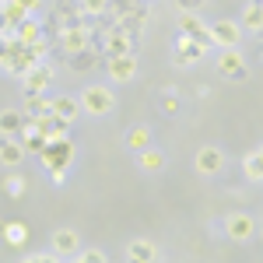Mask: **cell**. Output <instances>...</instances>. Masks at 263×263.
I'll return each instance as SVG.
<instances>
[{
    "mask_svg": "<svg viewBox=\"0 0 263 263\" xmlns=\"http://www.w3.org/2000/svg\"><path fill=\"white\" fill-rule=\"evenodd\" d=\"M21 158H25V144L21 141H0V162L7 168H18Z\"/></svg>",
    "mask_w": 263,
    "mask_h": 263,
    "instance_id": "5bb4252c",
    "label": "cell"
},
{
    "mask_svg": "<svg viewBox=\"0 0 263 263\" xmlns=\"http://www.w3.org/2000/svg\"><path fill=\"white\" fill-rule=\"evenodd\" d=\"M74 263H78V260H74Z\"/></svg>",
    "mask_w": 263,
    "mask_h": 263,
    "instance_id": "ab89813d",
    "label": "cell"
},
{
    "mask_svg": "<svg viewBox=\"0 0 263 263\" xmlns=\"http://www.w3.org/2000/svg\"><path fill=\"white\" fill-rule=\"evenodd\" d=\"M126 144H130V147H134V151H144V147H147V144H151V134H147V130H144V126H134V130H130V134H126Z\"/></svg>",
    "mask_w": 263,
    "mask_h": 263,
    "instance_id": "44dd1931",
    "label": "cell"
},
{
    "mask_svg": "<svg viewBox=\"0 0 263 263\" xmlns=\"http://www.w3.org/2000/svg\"><path fill=\"white\" fill-rule=\"evenodd\" d=\"M78 4H81L84 14H102V11L109 7V0H78Z\"/></svg>",
    "mask_w": 263,
    "mask_h": 263,
    "instance_id": "83f0119b",
    "label": "cell"
},
{
    "mask_svg": "<svg viewBox=\"0 0 263 263\" xmlns=\"http://www.w3.org/2000/svg\"><path fill=\"white\" fill-rule=\"evenodd\" d=\"M134 7H137V0H109V11H116V14H130V11H134Z\"/></svg>",
    "mask_w": 263,
    "mask_h": 263,
    "instance_id": "f1b7e54d",
    "label": "cell"
},
{
    "mask_svg": "<svg viewBox=\"0 0 263 263\" xmlns=\"http://www.w3.org/2000/svg\"><path fill=\"white\" fill-rule=\"evenodd\" d=\"M134 46H137V35H126L123 28H109L105 32V49H102V57H126V53H134Z\"/></svg>",
    "mask_w": 263,
    "mask_h": 263,
    "instance_id": "3957f363",
    "label": "cell"
},
{
    "mask_svg": "<svg viewBox=\"0 0 263 263\" xmlns=\"http://www.w3.org/2000/svg\"><path fill=\"white\" fill-rule=\"evenodd\" d=\"M11 39L21 42V46H32V42H39V39H42V25H39V21H28V18H25L18 28L11 32Z\"/></svg>",
    "mask_w": 263,
    "mask_h": 263,
    "instance_id": "4fadbf2b",
    "label": "cell"
},
{
    "mask_svg": "<svg viewBox=\"0 0 263 263\" xmlns=\"http://www.w3.org/2000/svg\"><path fill=\"white\" fill-rule=\"evenodd\" d=\"M11 4H18L21 11H25V14H28V11H35V7H39V0H11Z\"/></svg>",
    "mask_w": 263,
    "mask_h": 263,
    "instance_id": "836d02e7",
    "label": "cell"
},
{
    "mask_svg": "<svg viewBox=\"0 0 263 263\" xmlns=\"http://www.w3.org/2000/svg\"><path fill=\"white\" fill-rule=\"evenodd\" d=\"M158 260V249L151 242H144V239H134V242L126 246V263H155Z\"/></svg>",
    "mask_w": 263,
    "mask_h": 263,
    "instance_id": "8fae6325",
    "label": "cell"
},
{
    "mask_svg": "<svg viewBox=\"0 0 263 263\" xmlns=\"http://www.w3.org/2000/svg\"><path fill=\"white\" fill-rule=\"evenodd\" d=\"M162 109L168 112V116H172V112H179V99H176V95H162Z\"/></svg>",
    "mask_w": 263,
    "mask_h": 263,
    "instance_id": "d6a6232c",
    "label": "cell"
},
{
    "mask_svg": "<svg viewBox=\"0 0 263 263\" xmlns=\"http://www.w3.org/2000/svg\"><path fill=\"white\" fill-rule=\"evenodd\" d=\"M21 144H25V151H35V155H42V147H46L49 141H46L42 134H35V130H32V134H25V141H21Z\"/></svg>",
    "mask_w": 263,
    "mask_h": 263,
    "instance_id": "484cf974",
    "label": "cell"
},
{
    "mask_svg": "<svg viewBox=\"0 0 263 263\" xmlns=\"http://www.w3.org/2000/svg\"><path fill=\"white\" fill-rule=\"evenodd\" d=\"M4 239L11 246H21L25 239H28V224L25 221H7V228H4Z\"/></svg>",
    "mask_w": 263,
    "mask_h": 263,
    "instance_id": "d6986e66",
    "label": "cell"
},
{
    "mask_svg": "<svg viewBox=\"0 0 263 263\" xmlns=\"http://www.w3.org/2000/svg\"><path fill=\"white\" fill-rule=\"evenodd\" d=\"M70 155H74V147H70V141H67V137L49 141L46 147H42V162H46V168H67Z\"/></svg>",
    "mask_w": 263,
    "mask_h": 263,
    "instance_id": "277c9868",
    "label": "cell"
},
{
    "mask_svg": "<svg viewBox=\"0 0 263 263\" xmlns=\"http://www.w3.org/2000/svg\"><path fill=\"white\" fill-rule=\"evenodd\" d=\"M53 112H57L60 120L74 123V120H78V112H81V102H78V99H67V95H63V99L53 102Z\"/></svg>",
    "mask_w": 263,
    "mask_h": 263,
    "instance_id": "e0dca14e",
    "label": "cell"
},
{
    "mask_svg": "<svg viewBox=\"0 0 263 263\" xmlns=\"http://www.w3.org/2000/svg\"><path fill=\"white\" fill-rule=\"evenodd\" d=\"M14 46H18V42L11 39V35H0V63H4V67L11 63V53H14Z\"/></svg>",
    "mask_w": 263,
    "mask_h": 263,
    "instance_id": "4316f807",
    "label": "cell"
},
{
    "mask_svg": "<svg viewBox=\"0 0 263 263\" xmlns=\"http://www.w3.org/2000/svg\"><path fill=\"white\" fill-rule=\"evenodd\" d=\"M242 28H253V32H260V28H263V0H253V4L246 7Z\"/></svg>",
    "mask_w": 263,
    "mask_h": 263,
    "instance_id": "ac0fdd59",
    "label": "cell"
},
{
    "mask_svg": "<svg viewBox=\"0 0 263 263\" xmlns=\"http://www.w3.org/2000/svg\"><path fill=\"white\" fill-rule=\"evenodd\" d=\"M4 228H7V221H0V239H4Z\"/></svg>",
    "mask_w": 263,
    "mask_h": 263,
    "instance_id": "8d00e7d4",
    "label": "cell"
},
{
    "mask_svg": "<svg viewBox=\"0 0 263 263\" xmlns=\"http://www.w3.org/2000/svg\"><path fill=\"white\" fill-rule=\"evenodd\" d=\"M49 81H53V67H49V63H35V67L25 74V95H42Z\"/></svg>",
    "mask_w": 263,
    "mask_h": 263,
    "instance_id": "8992f818",
    "label": "cell"
},
{
    "mask_svg": "<svg viewBox=\"0 0 263 263\" xmlns=\"http://www.w3.org/2000/svg\"><path fill=\"white\" fill-rule=\"evenodd\" d=\"M176 4H179V11H182V14H197V11H200L207 0H176Z\"/></svg>",
    "mask_w": 263,
    "mask_h": 263,
    "instance_id": "f546056e",
    "label": "cell"
},
{
    "mask_svg": "<svg viewBox=\"0 0 263 263\" xmlns=\"http://www.w3.org/2000/svg\"><path fill=\"white\" fill-rule=\"evenodd\" d=\"M49 176H53V182H63V176H67V172H63V168H49Z\"/></svg>",
    "mask_w": 263,
    "mask_h": 263,
    "instance_id": "d590c367",
    "label": "cell"
},
{
    "mask_svg": "<svg viewBox=\"0 0 263 263\" xmlns=\"http://www.w3.org/2000/svg\"><path fill=\"white\" fill-rule=\"evenodd\" d=\"M70 67H74V70H91V67H95V53H91V49L74 53V57H70Z\"/></svg>",
    "mask_w": 263,
    "mask_h": 263,
    "instance_id": "603a6c76",
    "label": "cell"
},
{
    "mask_svg": "<svg viewBox=\"0 0 263 263\" xmlns=\"http://www.w3.org/2000/svg\"><path fill=\"white\" fill-rule=\"evenodd\" d=\"M162 155H158V151H147V147H144L141 151V168H147V172H155V168H162Z\"/></svg>",
    "mask_w": 263,
    "mask_h": 263,
    "instance_id": "d4e9b609",
    "label": "cell"
},
{
    "mask_svg": "<svg viewBox=\"0 0 263 263\" xmlns=\"http://www.w3.org/2000/svg\"><path fill=\"white\" fill-rule=\"evenodd\" d=\"M246 176L256 182V179H263V158H260V151L256 155H246Z\"/></svg>",
    "mask_w": 263,
    "mask_h": 263,
    "instance_id": "7402d4cb",
    "label": "cell"
},
{
    "mask_svg": "<svg viewBox=\"0 0 263 263\" xmlns=\"http://www.w3.org/2000/svg\"><path fill=\"white\" fill-rule=\"evenodd\" d=\"M78 263H105V253H99V249H84L81 256H78Z\"/></svg>",
    "mask_w": 263,
    "mask_h": 263,
    "instance_id": "4dcf8cb0",
    "label": "cell"
},
{
    "mask_svg": "<svg viewBox=\"0 0 263 263\" xmlns=\"http://www.w3.org/2000/svg\"><path fill=\"white\" fill-rule=\"evenodd\" d=\"M25 263H32V260H25Z\"/></svg>",
    "mask_w": 263,
    "mask_h": 263,
    "instance_id": "f35d334b",
    "label": "cell"
},
{
    "mask_svg": "<svg viewBox=\"0 0 263 263\" xmlns=\"http://www.w3.org/2000/svg\"><path fill=\"white\" fill-rule=\"evenodd\" d=\"M25 102H28V112H32V116L53 112V99H46V95H25Z\"/></svg>",
    "mask_w": 263,
    "mask_h": 263,
    "instance_id": "ffe728a7",
    "label": "cell"
},
{
    "mask_svg": "<svg viewBox=\"0 0 263 263\" xmlns=\"http://www.w3.org/2000/svg\"><path fill=\"white\" fill-rule=\"evenodd\" d=\"M78 102H81L84 112H91V116H105V112H112V91H109V88H102V84L84 88V95Z\"/></svg>",
    "mask_w": 263,
    "mask_h": 263,
    "instance_id": "6da1fadb",
    "label": "cell"
},
{
    "mask_svg": "<svg viewBox=\"0 0 263 263\" xmlns=\"http://www.w3.org/2000/svg\"><path fill=\"white\" fill-rule=\"evenodd\" d=\"M224 232H228L232 239L246 242V239H253V218H249V214H232V218L224 221Z\"/></svg>",
    "mask_w": 263,
    "mask_h": 263,
    "instance_id": "7c38bea8",
    "label": "cell"
},
{
    "mask_svg": "<svg viewBox=\"0 0 263 263\" xmlns=\"http://www.w3.org/2000/svg\"><path fill=\"white\" fill-rule=\"evenodd\" d=\"M60 49L67 53V57H74V53L88 49V28H84V25H74V28H60Z\"/></svg>",
    "mask_w": 263,
    "mask_h": 263,
    "instance_id": "5b68a950",
    "label": "cell"
},
{
    "mask_svg": "<svg viewBox=\"0 0 263 263\" xmlns=\"http://www.w3.org/2000/svg\"><path fill=\"white\" fill-rule=\"evenodd\" d=\"M53 249L67 256V253H78V232H70V228H60L57 235H53Z\"/></svg>",
    "mask_w": 263,
    "mask_h": 263,
    "instance_id": "2e32d148",
    "label": "cell"
},
{
    "mask_svg": "<svg viewBox=\"0 0 263 263\" xmlns=\"http://www.w3.org/2000/svg\"><path fill=\"white\" fill-rule=\"evenodd\" d=\"M179 35H190V39H197L203 46V49H207V46H214V42H211V32H207V25H200V18H197V14H182L179 18Z\"/></svg>",
    "mask_w": 263,
    "mask_h": 263,
    "instance_id": "ba28073f",
    "label": "cell"
},
{
    "mask_svg": "<svg viewBox=\"0 0 263 263\" xmlns=\"http://www.w3.org/2000/svg\"><path fill=\"white\" fill-rule=\"evenodd\" d=\"M32 263H60V260H57V256H46V253H42V256H32Z\"/></svg>",
    "mask_w": 263,
    "mask_h": 263,
    "instance_id": "e575fe53",
    "label": "cell"
},
{
    "mask_svg": "<svg viewBox=\"0 0 263 263\" xmlns=\"http://www.w3.org/2000/svg\"><path fill=\"white\" fill-rule=\"evenodd\" d=\"M207 32H211V42H214V46H221V49H235V46H239V39H242V25L224 21V18L214 21Z\"/></svg>",
    "mask_w": 263,
    "mask_h": 263,
    "instance_id": "7a4b0ae2",
    "label": "cell"
},
{
    "mask_svg": "<svg viewBox=\"0 0 263 263\" xmlns=\"http://www.w3.org/2000/svg\"><path fill=\"white\" fill-rule=\"evenodd\" d=\"M221 168H224V151H218V147H200V151H197V172L214 176V172H221Z\"/></svg>",
    "mask_w": 263,
    "mask_h": 263,
    "instance_id": "9c48e42d",
    "label": "cell"
},
{
    "mask_svg": "<svg viewBox=\"0 0 263 263\" xmlns=\"http://www.w3.org/2000/svg\"><path fill=\"white\" fill-rule=\"evenodd\" d=\"M7 193H11V197H21V193H25V179H21V176H11V179H7Z\"/></svg>",
    "mask_w": 263,
    "mask_h": 263,
    "instance_id": "1f68e13d",
    "label": "cell"
},
{
    "mask_svg": "<svg viewBox=\"0 0 263 263\" xmlns=\"http://www.w3.org/2000/svg\"><path fill=\"white\" fill-rule=\"evenodd\" d=\"M21 116L18 112H0V134H14V130H21Z\"/></svg>",
    "mask_w": 263,
    "mask_h": 263,
    "instance_id": "cb8c5ba5",
    "label": "cell"
},
{
    "mask_svg": "<svg viewBox=\"0 0 263 263\" xmlns=\"http://www.w3.org/2000/svg\"><path fill=\"white\" fill-rule=\"evenodd\" d=\"M260 158H263V147H260Z\"/></svg>",
    "mask_w": 263,
    "mask_h": 263,
    "instance_id": "74e56055",
    "label": "cell"
},
{
    "mask_svg": "<svg viewBox=\"0 0 263 263\" xmlns=\"http://www.w3.org/2000/svg\"><path fill=\"white\" fill-rule=\"evenodd\" d=\"M203 57V46L197 39H190V35H179L176 39V63L179 67H190L193 60H200Z\"/></svg>",
    "mask_w": 263,
    "mask_h": 263,
    "instance_id": "30bf717a",
    "label": "cell"
},
{
    "mask_svg": "<svg viewBox=\"0 0 263 263\" xmlns=\"http://www.w3.org/2000/svg\"><path fill=\"white\" fill-rule=\"evenodd\" d=\"M109 78L112 81H130L134 74H137V57L134 53H126V57H109Z\"/></svg>",
    "mask_w": 263,
    "mask_h": 263,
    "instance_id": "52a82bcc",
    "label": "cell"
},
{
    "mask_svg": "<svg viewBox=\"0 0 263 263\" xmlns=\"http://www.w3.org/2000/svg\"><path fill=\"white\" fill-rule=\"evenodd\" d=\"M239 67H246V63H242V53H239V49H221V57H218V74L232 78Z\"/></svg>",
    "mask_w": 263,
    "mask_h": 263,
    "instance_id": "9a60e30c",
    "label": "cell"
}]
</instances>
